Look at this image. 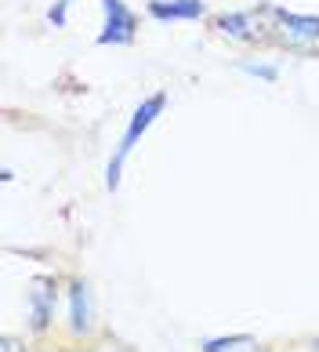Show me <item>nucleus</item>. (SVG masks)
Returning a JSON list of instances; mask_svg holds the SVG:
<instances>
[{"label":"nucleus","instance_id":"11","mask_svg":"<svg viewBox=\"0 0 319 352\" xmlns=\"http://www.w3.org/2000/svg\"><path fill=\"white\" fill-rule=\"evenodd\" d=\"M0 352H25V349L15 342V338H4V345H0Z\"/></svg>","mask_w":319,"mask_h":352},{"label":"nucleus","instance_id":"12","mask_svg":"<svg viewBox=\"0 0 319 352\" xmlns=\"http://www.w3.org/2000/svg\"><path fill=\"white\" fill-rule=\"evenodd\" d=\"M312 352H319V338H316V342H312Z\"/></svg>","mask_w":319,"mask_h":352},{"label":"nucleus","instance_id":"4","mask_svg":"<svg viewBox=\"0 0 319 352\" xmlns=\"http://www.w3.org/2000/svg\"><path fill=\"white\" fill-rule=\"evenodd\" d=\"M65 298H69V331L73 334H87L91 327H95V302H91V287L84 280H73L69 291H65Z\"/></svg>","mask_w":319,"mask_h":352},{"label":"nucleus","instance_id":"8","mask_svg":"<svg viewBox=\"0 0 319 352\" xmlns=\"http://www.w3.org/2000/svg\"><path fill=\"white\" fill-rule=\"evenodd\" d=\"M214 25H218L225 36H232V41H250V36H254V33H250V30H254V19H250L247 11H236V15H221Z\"/></svg>","mask_w":319,"mask_h":352},{"label":"nucleus","instance_id":"7","mask_svg":"<svg viewBox=\"0 0 319 352\" xmlns=\"http://www.w3.org/2000/svg\"><path fill=\"white\" fill-rule=\"evenodd\" d=\"M199 352H258V338H254V334L207 338V342H199Z\"/></svg>","mask_w":319,"mask_h":352},{"label":"nucleus","instance_id":"2","mask_svg":"<svg viewBox=\"0 0 319 352\" xmlns=\"http://www.w3.org/2000/svg\"><path fill=\"white\" fill-rule=\"evenodd\" d=\"M102 11H105V22H102V33H98V44L109 47V44H131L135 41V30H138V19L124 0H102Z\"/></svg>","mask_w":319,"mask_h":352},{"label":"nucleus","instance_id":"6","mask_svg":"<svg viewBox=\"0 0 319 352\" xmlns=\"http://www.w3.org/2000/svg\"><path fill=\"white\" fill-rule=\"evenodd\" d=\"M204 0H149V15L156 22H196L204 19Z\"/></svg>","mask_w":319,"mask_h":352},{"label":"nucleus","instance_id":"5","mask_svg":"<svg viewBox=\"0 0 319 352\" xmlns=\"http://www.w3.org/2000/svg\"><path fill=\"white\" fill-rule=\"evenodd\" d=\"M272 19L279 22V30H283L287 41H294V44L319 41V19L316 15H294V11H287V8H272Z\"/></svg>","mask_w":319,"mask_h":352},{"label":"nucleus","instance_id":"9","mask_svg":"<svg viewBox=\"0 0 319 352\" xmlns=\"http://www.w3.org/2000/svg\"><path fill=\"white\" fill-rule=\"evenodd\" d=\"M243 73H250V76H258V80H276V76H279V69L276 66H261V62H258V66H254V62H247V66H243Z\"/></svg>","mask_w":319,"mask_h":352},{"label":"nucleus","instance_id":"10","mask_svg":"<svg viewBox=\"0 0 319 352\" xmlns=\"http://www.w3.org/2000/svg\"><path fill=\"white\" fill-rule=\"evenodd\" d=\"M69 4H73V0H55V8L47 11V22L55 25V30H62V25H65V11H69Z\"/></svg>","mask_w":319,"mask_h":352},{"label":"nucleus","instance_id":"3","mask_svg":"<svg viewBox=\"0 0 319 352\" xmlns=\"http://www.w3.org/2000/svg\"><path fill=\"white\" fill-rule=\"evenodd\" d=\"M25 305H30V327L33 331H47V323L55 320V305H58V287L51 276H36L30 283V294H25Z\"/></svg>","mask_w":319,"mask_h":352},{"label":"nucleus","instance_id":"1","mask_svg":"<svg viewBox=\"0 0 319 352\" xmlns=\"http://www.w3.org/2000/svg\"><path fill=\"white\" fill-rule=\"evenodd\" d=\"M164 109H167V95L160 91V95H149L135 113H131L127 131H124V138H120V146H116V153H113L109 167H105V189H109V192L120 189V182H124V167H127V156L135 153V146L142 142V135L156 124V116L164 113Z\"/></svg>","mask_w":319,"mask_h":352}]
</instances>
